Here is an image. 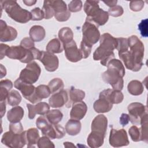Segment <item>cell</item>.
Returning <instances> with one entry per match:
<instances>
[{"mask_svg":"<svg viewBox=\"0 0 148 148\" xmlns=\"http://www.w3.org/2000/svg\"><path fill=\"white\" fill-rule=\"evenodd\" d=\"M130 50L119 53V57L124 62L127 69L133 72L139 71L142 67L145 47L142 42L136 35L127 38Z\"/></svg>","mask_w":148,"mask_h":148,"instance_id":"cell-1","label":"cell"},{"mask_svg":"<svg viewBox=\"0 0 148 148\" xmlns=\"http://www.w3.org/2000/svg\"><path fill=\"white\" fill-rule=\"evenodd\" d=\"M107 70L102 74L103 81L112 86L113 90L121 91L123 88L125 68L119 60L113 58L107 64Z\"/></svg>","mask_w":148,"mask_h":148,"instance_id":"cell-2","label":"cell"},{"mask_svg":"<svg viewBox=\"0 0 148 148\" xmlns=\"http://www.w3.org/2000/svg\"><path fill=\"white\" fill-rule=\"evenodd\" d=\"M99 40V46L94 52L93 59L95 61L100 60L101 64L106 66L108 63L114 58L113 50L117 48V38L109 33H105L101 36Z\"/></svg>","mask_w":148,"mask_h":148,"instance_id":"cell-3","label":"cell"},{"mask_svg":"<svg viewBox=\"0 0 148 148\" xmlns=\"http://www.w3.org/2000/svg\"><path fill=\"white\" fill-rule=\"evenodd\" d=\"M98 1H86L84 5V10L87 14L86 21L92 23L97 27L103 25L109 19L108 12L101 9Z\"/></svg>","mask_w":148,"mask_h":148,"instance_id":"cell-4","label":"cell"},{"mask_svg":"<svg viewBox=\"0 0 148 148\" xmlns=\"http://www.w3.org/2000/svg\"><path fill=\"white\" fill-rule=\"evenodd\" d=\"M1 7L9 17L17 23L25 24L31 20V12L23 9L16 1H1Z\"/></svg>","mask_w":148,"mask_h":148,"instance_id":"cell-5","label":"cell"},{"mask_svg":"<svg viewBox=\"0 0 148 148\" xmlns=\"http://www.w3.org/2000/svg\"><path fill=\"white\" fill-rule=\"evenodd\" d=\"M40 73L39 65L35 61H32L21 71L18 78L24 83L32 84L38 81Z\"/></svg>","mask_w":148,"mask_h":148,"instance_id":"cell-6","label":"cell"},{"mask_svg":"<svg viewBox=\"0 0 148 148\" xmlns=\"http://www.w3.org/2000/svg\"><path fill=\"white\" fill-rule=\"evenodd\" d=\"M4 145L12 148H21L26 144L25 131L21 134H15L10 131L5 132L1 139Z\"/></svg>","mask_w":148,"mask_h":148,"instance_id":"cell-7","label":"cell"},{"mask_svg":"<svg viewBox=\"0 0 148 148\" xmlns=\"http://www.w3.org/2000/svg\"><path fill=\"white\" fill-rule=\"evenodd\" d=\"M96 25L86 21L82 27V41L92 46L100 39V32Z\"/></svg>","mask_w":148,"mask_h":148,"instance_id":"cell-8","label":"cell"},{"mask_svg":"<svg viewBox=\"0 0 148 148\" xmlns=\"http://www.w3.org/2000/svg\"><path fill=\"white\" fill-rule=\"evenodd\" d=\"M128 111L130 121L135 125L140 124V120L145 114L147 113V106L140 102H132L128 106Z\"/></svg>","mask_w":148,"mask_h":148,"instance_id":"cell-9","label":"cell"},{"mask_svg":"<svg viewBox=\"0 0 148 148\" xmlns=\"http://www.w3.org/2000/svg\"><path fill=\"white\" fill-rule=\"evenodd\" d=\"M109 142L110 145L113 147L126 146L130 143L127 132L124 129L112 128L110 132Z\"/></svg>","mask_w":148,"mask_h":148,"instance_id":"cell-10","label":"cell"},{"mask_svg":"<svg viewBox=\"0 0 148 148\" xmlns=\"http://www.w3.org/2000/svg\"><path fill=\"white\" fill-rule=\"evenodd\" d=\"M62 46L65 51V57L68 61L72 62H76L83 58L80 49H78L74 40L62 45Z\"/></svg>","mask_w":148,"mask_h":148,"instance_id":"cell-11","label":"cell"},{"mask_svg":"<svg viewBox=\"0 0 148 148\" xmlns=\"http://www.w3.org/2000/svg\"><path fill=\"white\" fill-rule=\"evenodd\" d=\"M39 61L43 64L46 70L49 72H54L58 68L59 60L57 56L47 51H42Z\"/></svg>","mask_w":148,"mask_h":148,"instance_id":"cell-12","label":"cell"},{"mask_svg":"<svg viewBox=\"0 0 148 148\" xmlns=\"http://www.w3.org/2000/svg\"><path fill=\"white\" fill-rule=\"evenodd\" d=\"M17 36V30L12 27L7 25L6 22L1 20L0 25V40L6 42L16 39Z\"/></svg>","mask_w":148,"mask_h":148,"instance_id":"cell-13","label":"cell"},{"mask_svg":"<svg viewBox=\"0 0 148 148\" xmlns=\"http://www.w3.org/2000/svg\"><path fill=\"white\" fill-rule=\"evenodd\" d=\"M69 101V94L66 90H61L53 94L49 99V103L51 108H61L66 105Z\"/></svg>","mask_w":148,"mask_h":148,"instance_id":"cell-14","label":"cell"},{"mask_svg":"<svg viewBox=\"0 0 148 148\" xmlns=\"http://www.w3.org/2000/svg\"><path fill=\"white\" fill-rule=\"evenodd\" d=\"M27 107L28 110V118L29 119H33L36 114L46 115L50 110V105L43 102H39L35 105L27 103Z\"/></svg>","mask_w":148,"mask_h":148,"instance_id":"cell-15","label":"cell"},{"mask_svg":"<svg viewBox=\"0 0 148 148\" xmlns=\"http://www.w3.org/2000/svg\"><path fill=\"white\" fill-rule=\"evenodd\" d=\"M108 126V119L103 114H99L94 117L91 123V131L101 134L105 136Z\"/></svg>","mask_w":148,"mask_h":148,"instance_id":"cell-16","label":"cell"},{"mask_svg":"<svg viewBox=\"0 0 148 148\" xmlns=\"http://www.w3.org/2000/svg\"><path fill=\"white\" fill-rule=\"evenodd\" d=\"M99 97L107 99L112 104H118L123 101L124 95L120 90L108 88L101 91Z\"/></svg>","mask_w":148,"mask_h":148,"instance_id":"cell-17","label":"cell"},{"mask_svg":"<svg viewBox=\"0 0 148 148\" xmlns=\"http://www.w3.org/2000/svg\"><path fill=\"white\" fill-rule=\"evenodd\" d=\"M14 86L21 91L23 97L28 101L34 95L36 88L34 85L24 83L19 78L14 82Z\"/></svg>","mask_w":148,"mask_h":148,"instance_id":"cell-18","label":"cell"},{"mask_svg":"<svg viewBox=\"0 0 148 148\" xmlns=\"http://www.w3.org/2000/svg\"><path fill=\"white\" fill-rule=\"evenodd\" d=\"M87 111V106L85 102L80 101L72 104L70 112V117L72 119L80 120L85 116Z\"/></svg>","mask_w":148,"mask_h":148,"instance_id":"cell-19","label":"cell"},{"mask_svg":"<svg viewBox=\"0 0 148 148\" xmlns=\"http://www.w3.org/2000/svg\"><path fill=\"white\" fill-rule=\"evenodd\" d=\"M50 94L51 91L49 86L45 84H41L36 87L35 93L28 101L32 103H38L43 99L48 98Z\"/></svg>","mask_w":148,"mask_h":148,"instance_id":"cell-20","label":"cell"},{"mask_svg":"<svg viewBox=\"0 0 148 148\" xmlns=\"http://www.w3.org/2000/svg\"><path fill=\"white\" fill-rule=\"evenodd\" d=\"M50 139H61L65 135V129L60 125L51 124L48 129L43 134Z\"/></svg>","mask_w":148,"mask_h":148,"instance_id":"cell-21","label":"cell"},{"mask_svg":"<svg viewBox=\"0 0 148 148\" xmlns=\"http://www.w3.org/2000/svg\"><path fill=\"white\" fill-rule=\"evenodd\" d=\"M25 136L27 147H35L38 144L39 137L38 130L35 128H31L25 131Z\"/></svg>","mask_w":148,"mask_h":148,"instance_id":"cell-22","label":"cell"},{"mask_svg":"<svg viewBox=\"0 0 148 148\" xmlns=\"http://www.w3.org/2000/svg\"><path fill=\"white\" fill-rule=\"evenodd\" d=\"M113 107V104L107 99L103 97H99L94 104L93 108L97 113H102L109 112Z\"/></svg>","mask_w":148,"mask_h":148,"instance_id":"cell-23","label":"cell"},{"mask_svg":"<svg viewBox=\"0 0 148 148\" xmlns=\"http://www.w3.org/2000/svg\"><path fill=\"white\" fill-rule=\"evenodd\" d=\"M105 137V136L101 134L91 131L87 137V144L91 148L99 147L103 144Z\"/></svg>","mask_w":148,"mask_h":148,"instance_id":"cell-24","label":"cell"},{"mask_svg":"<svg viewBox=\"0 0 148 148\" xmlns=\"http://www.w3.org/2000/svg\"><path fill=\"white\" fill-rule=\"evenodd\" d=\"M69 94V101L68 103L66 105L67 108H69L73 103L80 101H82V100L85 97V92L84 91L75 88L74 87L72 86Z\"/></svg>","mask_w":148,"mask_h":148,"instance_id":"cell-25","label":"cell"},{"mask_svg":"<svg viewBox=\"0 0 148 148\" xmlns=\"http://www.w3.org/2000/svg\"><path fill=\"white\" fill-rule=\"evenodd\" d=\"M24 109L20 106H16L7 113V119L10 123L20 122L24 117Z\"/></svg>","mask_w":148,"mask_h":148,"instance_id":"cell-26","label":"cell"},{"mask_svg":"<svg viewBox=\"0 0 148 148\" xmlns=\"http://www.w3.org/2000/svg\"><path fill=\"white\" fill-rule=\"evenodd\" d=\"M29 38L34 41L39 42L43 40L46 35V31L45 28L39 25L32 26L29 31Z\"/></svg>","mask_w":148,"mask_h":148,"instance_id":"cell-27","label":"cell"},{"mask_svg":"<svg viewBox=\"0 0 148 148\" xmlns=\"http://www.w3.org/2000/svg\"><path fill=\"white\" fill-rule=\"evenodd\" d=\"M82 124L79 120L71 119L65 125V131L71 136H75L80 132Z\"/></svg>","mask_w":148,"mask_h":148,"instance_id":"cell-28","label":"cell"},{"mask_svg":"<svg viewBox=\"0 0 148 148\" xmlns=\"http://www.w3.org/2000/svg\"><path fill=\"white\" fill-rule=\"evenodd\" d=\"M58 38L62 42V45L71 42L73 40V33L69 27H63L58 31Z\"/></svg>","mask_w":148,"mask_h":148,"instance_id":"cell-29","label":"cell"},{"mask_svg":"<svg viewBox=\"0 0 148 148\" xmlns=\"http://www.w3.org/2000/svg\"><path fill=\"white\" fill-rule=\"evenodd\" d=\"M127 90L130 94L132 95H139L142 94L144 90L143 84L139 80H131L127 86Z\"/></svg>","mask_w":148,"mask_h":148,"instance_id":"cell-30","label":"cell"},{"mask_svg":"<svg viewBox=\"0 0 148 148\" xmlns=\"http://www.w3.org/2000/svg\"><path fill=\"white\" fill-rule=\"evenodd\" d=\"M13 87V83L9 79L2 80L0 82V101H7V98L9 93V91Z\"/></svg>","mask_w":148,"mask_h":148,"instance_id":"cell-31","label":"cell"},{"mask_svg":"<svg viewBox=\"0 0 148 148\" xmlns=\"http://www.w3.org/2000/svg\"><path fill=\"white\" fill-rule=\"evenodd\" d=\"M63 46L59 39L54 38L50 40L46 47L47 51L51 53H60L63 51Z\"/></svg>","mask_w":148,"mask_h":148,"instance_id":"cell-32","label":"cell"},{"mask_svg":"<svg viewBox=\"0 0 148 148\" xmlns=\"http://www.w3.org/2000/svg\"><path fill=\"white\" fill-rule=\"evenodd\" d=\"M45 117L50 123L52 124H57L61 121L63 117V114L58 109H53L49 110Z\"/></svg>","mask_w":148,"mask_h":148,"instance_id":"cell-33","label":"cell"},{"mask_svg":"<svg viewBox=\"0 0 148 148\" xmlns=\"http://www.w3.org/2000/svg\"><path fill=\"white\" fill-rule=\"evenodd\" d=\"M49 2L54 12V14L62 13L68 10L67 9L66 4L64 1L51 0L49 1Z\"/></svg>","mask_w":148,"mask_h":148,"instance_id":"cell-34","label":"cell"},{"mask_svg":"<svg viewBox=\"0 0 148 148\" xmlns=\"http://www.w3.org/2000/svg\"><path fill=\"white\" fill-rule=\"evenodd\" d=\"M51 94H55L62 90L64 87V82L60 78H54L50 80L48 84Z\"/></svg>","mask_w":148,"mask_h":148,"instance_id":"cell-35","label":"cell"},{"mask_svg":"<svg viewBox=\"0 0 148 148\" xmlns=\"http://www.w3.org/2000/svg\"><path fill=\"white\" fill-rule=\"evenodd\" d=\"M21 99L20 93L17 90H14L9 92L7 98V103L12 106H16L20 103Z\"/></svg>","mask_w":148,"mask_h":148,"instance_id":"cell-36","label":"cell"},{"mask_svg":"<svg viewBox=\"0 0 148 148\" xmlns=\"http://www.w3.org/2000/svg\"><path fill=\"white\" fill-rule=\"evenodd\" d=\"M140 125H141L140 130L142 134V141L146 143L148 142V133H147V113L145 114L142 118Z\"/></svg>","mask_w":148,"mask_h":148,"instance_id":"cell-37","label":"cell"},{"mask_svg":"<svg viewBox=\"0 0 148 148\" xmlns=\"http://www.w3.org/2000/svg\"><path fill=\"white\" fill-rule=\"evenodd\" d=\"M50 124L46 117L43 116H39L36 120V125L39 130H40L42 134L47 130Z\"/></svg>","mask_w":148,"mask_h":148,"instance_id":"cell-38","label":"cell"},{"mask_svg":"<svg viewBox=\"0 0 148 148\" xmlns=\"http://www.w3.org/2000/svg\"><path fill=\"white\" fill-rule=\"evenodd\" d=\"M128 133L132 141H142V134L140 130L136 125L131 126L128 130Z\"/></svg>","mask_w":148,"mask_h":148,"instance_id":"cell-39","label":"cell"},{"mask_svg":"<svg viewBox=\"0 0 148 148\" xmlns=\"http://www.w3.org/2000/svg\"><path fill=\"white\" fill-rule=\"evenodd\" d=\"M37 146L39 148L55 147V146L53 142H51L50 138L46 136H43L39 139Z\"/></svg>","mask_w":148,"mask_h":148,"instance_id":"cell-40","label":"cell"},{"mask_svg":"<svg viewBox=\"0 0 148 148\" xmlns=\"http://www.w3.org/2000/svg\"><path fill=\"white\" fill-rule=\"evenodd\" d=\"M42 10L44 13L45 19H50L54 16V12L50 5L49 1H45L43 2Z\"/></svg>","mask_w":148,"mask_h":148,"instance_id":"cell-41","label":"cell"},{"mask_svg":"<svg viewBox=\"0 0 148 148\" xmlns=\"http://www.w3.org/2000/svg\"><path fill=\"white\" fill-rule=\"evenodd\" d=\"M117 46L116 49L118 50V53H121L125 52L129 49L127 38H117Z\"/></svg>","mask_w":148,"mask_h":148,"instance_id":"cell-42","label":"cell"},{"mask_svg":"<svg viewBox=\"0 0 148 148\" xmlns=\"http://www.w3.org/2000/svg\"><path fill=\"white\" fill-rule=\"evenodd\" d=\"M83 7V3L80 0L71 1L68 4V10L70 12H77L82 10Z\"/></svg>","mask_w":148,"mask_h":148,"instance_id":"cell-43","label":"cell"},{"mask_svg":"<svg viewBox=\"0 0 148 148\" xmlns=\"http://www.w3.org/2000/svg\"><path fill=\"white\" fill-rule=\"evenodd\" d=\"M31 20L34 21H39L45 18L44 13L42 9L39 8H35L31 10Z\"/></svg>","mask_w":148,"mask_h":148,"instance_id":"cell-44","label":"cell"},{"mask_svg":"<svg viewBox=\"0 0 148 148\" xmlns=\"http://www.w3.org/2000/svg\"><path fill=\"white\" fill-rule=\"evenodd\" d=\"M91 49H92L91 46L82 40L80 43V50L82 53L83 58H87V57H89L91 52Z\"/></svg>","mask_w":148,"mask_h":148,"instance_id":"cell-45","label":"cell"},{"mask_svg":"<svg viewBox=\"0 0 148 148\" xmlns=\"http://www.w3.org/2000/svg\"><path fill=\"white\" fill-rule=\"evenodd\" d=\"M108 14L113 17H119L121 16L124 13L123 8L120 5H116L112 8H110L108 10Z\"/></svg>","mask_w":148,"mask_h":148,"instance_id":"cell-46","label":"cell"},{"mask_svg":"<svg viewBox=\"0 0 148 148\" xmlns=\"http://www.w3.org/2000/svg\"><path fill=\"white\" fill-rule=\"evenodd\" d=\"M145 5L143 1H132L130 3V9L134 12H138L141 10Z\"/></svg>","mask_w":148,"mask_h":148,"instance_id":"cell-47","label":"cell"},{"mask_svg":"<svg viewBox=\"0 0 148 148\" xmlns=\"http://www.w3.org/2000/svg\"><path fill=\"white\" fill-rule=\"evenodd\" d=\"M138 29L141 35L145 38L147 37V19L142 20L138 24Z\"/></svg>","mask_w":148,"mask_h":148,"instance_id":"cell-48","label":"cell"},{"mask_svg":"<svg viewBox=\"0 0 148 148\" xmlns=\"http://www.w3.org/2000/svg\"><path fill=\"white\" fill-rule=\"evenodd\" d=\"M23 127L21 123H11L9 125V131L15 134H21L23 132Z\"/></svg>","mask_w":148,"mask_h":148,"instance_id":"cell-49","label":"cell"},{"mask_svg":"<svg viewBox=\"0 0 148 148\" xmlns=\"http://www.w3.org/2000/svg\"><path fill=\"white\" fill-rule=\"evenodd\" d=\"M20 46H22L23 47L26 49H30L35 47V44H34V42L30 38L26 37L23 38L21 40Z\"/></svg>","mask_w":148,"mask_h":148,"instance_id":"cell-50","label":"cell"},{"mask_svg":"<svg viewBox=\"0 0 148 148\" xmlns=\"http://www.w3.org/2000/svg\"><path fill=\"white\" fill-rule=\"evenodd\" d=\"M55 18L60 22H63L67 21L71 17V12L68 10L64 12L54 14Z\"/></svg>","mask_w":148,"mask_h":148,"instance_id":"cell-51","label":"cell"},{"mask_svg":"<svg viewBox=\"0 0 148 148\" xmlns=\"http://www.w3.org/2000/svg\"><path fill=\"white\" fill-rule=\"evenodd\" d=\"M130 121V118L128 114H126V113L121 114L120 117V123L121 125H122L123 127H124L126 125H127Z\"/></svg>","mask_w":148,"mask_h":148,"instance_id":"cell-52","label":"cell"},{"mask_svg":"<svg viewBox=\"0 0 148 148\" xmlns=\"http://www.w3.org/2000/svg\"><path fill=\"white\" fill-rule=\"evenodd\" d=\"M1 53H0V59L2 60L5 56H6V53L8 49L9 48V46L6 44L2 43H1Z\"/></svg>","mask_w":148,"mask_h":148,"instance_id":"cell-53","label":"cell"},{"mask_svg":"<svg viewBox=\"0 0 148 148\" xmlns=\"http://www.w3.org/2000/svg\"><path fill=\"white\" fill-rule=\"evenodd\" d=\"M7 101H0L1 106V117L2 118L6 112V103Z\"/></svg>","mask_w":148,"mask_h":148,"instance_id":"cell-54","label":"cell"},{"mask_svg":"<svg viewBox=\"0 0 148 148\" xmlns=\"http://www.w3.org/2000/svg\"><path fill=\"white\" fill-rule=\"evenodd\" d=\"M23 2L25 5L31 6L35 5L37 1L36 0H23Z\"/></svg>","mask_w":148,"mask_h":148,"instance_id":"cell-55","label":"cell"},{"mask_svg":"<svg viewBox=\"0 0 148 148\" xmlns=\"http://www.w3.org/2000/svg\"><path fill=\"white\" fill-rule=\"evenodd\" d=\"M117 2V1H103V3H105L107 6H109L110 8H112L113 6H114L116 5Z\"/></svg>","mask_w":148,"mask_h":148,"instance_id":"cell-56","label":"cell"},{"mask_svg":"<svg viewBox=\"0 0 148 148\" xmlns=\"http://www.w3.org/2000/svg\"><path fill=\"white\" fill-rule=\"evenodd\" d=\"M6 74V70L5 67L2 65L1 64V78L5 76Z\"/></svg>","mask_w":148,"mask_h":148,"instance_id":"cell-57","label":"cell"},{"mask_svg":"<svg viewBox=\"0 0 148 148\" xmlns=\"http://www.w3.org/2000/svg\"><path fill=\"white\" fill-rule=\"evenodd\" d=\"M64 146L65 147H74L75 146L72 142H64Z\"/></svg>","mask_w":148,"mask_h":148,"instance_id":"cell-58","label":"cell"}]
</instances>
